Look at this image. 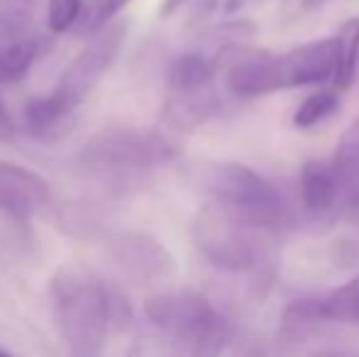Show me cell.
<instances>
[{"mask_svg":"<svg viewBox=\"0 0 359 357\" xmlns=\"http://www.w3.org/2000/svg\"><path fill=\"white\" fill-rule=\"evenodd\" d=\"M54 321L72 357H100L110 330L133 321L128 296L108 279L81 267H62L49 279Z\"/></svg>","mask_w":359,"mask_h":357,"instance_id":"1","label":"cell"},{"mask_svg":"<svg viewBox=\"0 0 359 357\" xmlns=\"http://www.w3.org/2000/svg\"><path fill=\"white\" fill-rule=\"evenodd\" d=\"M144 316L176 357H220L235 338L230 318L208 296L191 289L151 294Z\"/></svg>","mask_w":359,"mask_h":357,"instance_id":"2","label":"cell"},{"mask_svg":"<svg viewBox=\"0 0 359 357\" xmlns=\"http://www.w3.org/2000/svg\"><path fill=\"white\" fill-rule=\"evenodd\" d=\"M128 25L123 20H113L103 29L88 39L83 49L74 57V62L64 69L62 79L49 93L37 95L25 105V128L32 135L57 133L64 123L79 110L86 95L95 88V83L103 79V74L113 67L123 49Z\"/></svg>","mask_w":359,"mask_h":357,"instance_id":"3","label":"cell"},{"mask_svg":"<svg viewBox=\"0 0 359 357\" xmlns=\"http://www.w3.org/2000/svg\"><path fill=\"white\" fill-rule=\"evenodd\" d=\"M208 203L271 235L296 228V213L286 196L266 177L240 162H210L203 169Z\"/></svg>","mask_w":359,"mask_h":357,"instance_id":"4","label":"cell"},{"mask_svg":"<svg viewBox=\"0 0 359 357\" xmlns=\"http://www.w3.org/2000/svg\"><path fill=\"white\" fill-rule=\"evenodd\" d=\"M181 142L171 133L142 125H115L95 133L79 152V167L95 177L130 179L179 159Z\"/></svg>","mask_w":359,"mask_h":357,"instance_id":"5","label":"cell"},{"mask_svg":"<svg viewBox=\"0 0 359 357\" xmlns=\"http://www.w3.org/2000/svg\"><path fill=\"white\" fill-rule=\"evenodd\" d=\"M276 235L259 230L227 210L205 203L194 220V243L213 267L232 274L262 276L269 271L271 240Z\"/></svg>","mask_w":359,"mask_h":357,"instance_id":"6","label":"cell"},{"mask_svg":"<svg viewBox=\"0 0 359 357\" xmlns=\"http://www.w3.org/2000/svg\"><path fill=\"white\" fill-rule=\"evenodd\" d=\"M327 325L359 328V274L327 294L293 299L281 314L279 345L296 350L320 335Z\"/></svg>","mask_w":359,"mask_h":357,"instance_id":"7","label":"cell"},{"mask_svg":"<svg viewBox=\"0 0 359 357\" xmlns=\"http://www.w3.org/2000/svg\"><path fill=\"white\" fill-rule=\"evenodd\" d=\"M108 252L133 281L144 286L164 284L174 276L176 260L159 238L142 230L115 233L108 240Z\"/></svg>","mask_w":359,"mask_h":357,"instance_id":"8","label":"cell"},{"mask_svg":"<svg viewBox=\"0 0 359 357\" xmlns=\"http://www.w3.org/2000/svg\"><path fill=\"white\" fill-rule=\"evenodd\" d=\"M337 39L325 37L276 54V88L318 86L335 79Z\"/></svg>","mask_w":359,"mask_h":357,"instance_id":"9","label":"cell"},{"mask_svg":"<svg viewBox=\"0 0 359 357\" xmlns=\"http://www.w3.org/2000/svg\"><path fill=\"white\" fill-rule=\"evenodd\" d=\"M52 201V189L37 172L0 159V213L13 220H27L34 210Z\"/></svg>","mask_w":359,"mask_h":357,"instance_id":"10","label":"cell"},{"mask_svg":"<svg viewBox=\"0 0 359 357\" xmlns=\"http://www.w3.org/2000/svg\"><path fill=\"white\" fill-rule=\"evenodd\" d=\"M298 194H301L303 210L313 218H325L337 208H347L345 186L332 167V159L303 162L301 177H298Z\"/></svg>","mask_w":359,"mask_h":357,"instance_id":"11","label":"cell"},{"mask_svg":"<svg viewBox=\"0 0 359 357\" xmlns=\"http://www.w3.org/2000/svg\"><path fill=\"white\" fill-rule=\"evenodd\" d=\"M222 110V98L215 88L196 93H166L161 118L171 133H191L217 118Z\"/></svg>","mask_w":359,"mask_h":357,"instance_id":"12","label":"cell"},{"mask_svg":"<svg viewBox=\"0 0 359 357\" xmlns=\"http://www.w3.org/2000/svg\"><path fill=\"white\" fill-rule=\"evenodd\" d=\"M217 72L215 57H205L198 52L181 54L171 62L166 74V88L169 93H196V90L215 88Z\"/></svg>","mask_w":359,"mask_h":357,"instance_id":"13","label":"cell"},{"mask_svg":"<svg viewBox=\"0 0 359 357\" xmlns=\"http://www.w3.org/2000/svg\"><path fill=\"white\" fill-rule=\"evenodd\" d=\"M332 167L345 186L347 208L359 198V118L342 133L332 154Z\"/></svg>","mask_w":359,"mask_h":357,"instance_id":"14","label":"cell"},{"mask_svg":"<svg viewBox=\"0 0 359 357\" xmlns=\"http://www.w3.org/2000/svg\"><path fill=\"white\" fill-rule=\"evenodd\" d=\"M337 39V64H335V79L332 88L337 93H345L357 79V64H359V18H352L342 22Z\"/></svg>","mask_w":359,"mask_h":357,"instance_id":"15","label":"cell"},{"mask_svg":"<svg viewBox=\"0 0 359 357\" xmlns=\"http://www.w3.org/2000/svg\"><path fill=\"white\" fill-rule=\"evenodd\" d=\"M34 59H37V44L29 37L0 44V86L22 81L32 69Z\"/></svg>","mask_w":359,"mask_h":357,"instance_id":"16","label":"cell"},{"mask_svg":"<svg viewBox=\"0 0 359 357\" xmlns=\"http://www.w3.org/2000/svg\"><path fill=\"white\" fill-rule=\"evenodd\" d=\"M340 95L335 88H320L316 93H311L308 98H303V103L293 113V125L301 130H308L313 125L327 120L337 108H340Z\"/></svg>","mask_w":359,"mask_h":357,"instance_id":"17","label":"cell"},{"mask_svg":"<svg viewBox=\"0 0 359 357\" xmlns=\"http://www.w3.org/2000/svg\"><path fill=\"white\" fill-rule=\"evenodd\" d=\"M37 0H0V44L25 39Z\"/></svg>","mask_w":359,"mask_h":357,"instance_id":"18","label":"cell"},{"mask_svg":"<svg viewBox=\"0 0 359 357\" xmlns=\"http://www.w3.org/2000/svg\"><path fill=\"white\" fill-rule=\"evenodd\" d=\"M83 18V0H49L47 25L54 34H64Z\"/></svg>","mask_w":359,"mask_h":357,"instance_id":"19","label":"cell"},{"mask_svg":"<svg viewBox=\"0 0 359 357\" xmlns=\"http://www.w3.org/2000/svg\"><path fill=\"white\" fill-rule=\"evenodd\" d=\"M130 3H133V0H95L93 8H90V13L81 18L83 20V27L98 32V29H103L108 22H113V20L118 18V15L123 13Z\"/></svg>","mask_w":359,"mask_h":357,"instance_id":"20","label":"cell"},{"mask_svg":"<svg viewBox=\"0 0 359 357\" xmlns=\"http://www.w3.org/2000/svg\"><path fill=\"white\" fill-rule=\"evenodd\" d=\"M303 357H359V348L352 343H318Z\"/></svg>","mask_w":359,"mask_h":357,"instance_id":"21","label":"cell"},{"mask_svg":"<svg viewBox=\"0 0 359 357\" xmlns=\"http://www.w3.org/2000/svg\"><path fill=\"white\" fill-rule=\"evenodd\" d=\"M237 357H274V353L262 340H247Z\"/></svg>","mask_w":359,"mask_h":357,"instance_id":"22","label":"cell"},{"mask_svg":"<svg viewBox=\"0 0 359 357\" xmlns=\"http://www.w3.org/2000/svg\"><path fill=\"white\" fill-rule=\"evenodd\" d=\"M13 135H15V123H13V118H10L5 103L0 100V140H10Z\"/></svg>","mask_w":359,"mask_h":357,"instance_id":"23","label":"cell"},{"mask_svg":"<svg viewBox=\"0 0 359 357\" xmlns=\"http://www.w3.org/2000/svg\"><path fill=\"white\" fill-rule=\"evenodd\" d=\"M184 3H186V0H164V3H161V15H164V18H169V15H174Z\"/></svg>","mask_w":359,"mask_h":357,"instance_id":"24","label":"cell"},{"mask_svg":"<svg viewBox=\"0 0 359 357\" xmlns=\"http://www.w3.org/2000/svg\"><path fill=\"white\" fill-rule=\"evenodd\" d=\"M0 357H15V355H13V353H8L5 348H0Z\"/></svg>","mask_w":359,"mask_h":357,"instance_id":"25","label":"cell"},{"mask_svg":"<svg viewBox=\"0 0 359 357\" xmlns=\"http://www.w3.org/2000/svg\"><path fill=\"white\" fill-rule=\"evenodd\" d=\"M306 3H308V5H313V3H318V0H306Z\"/></svg>","mask_w":359,"mask_h":357,"instance_id":"26","label":"cell"}]
</instances>
